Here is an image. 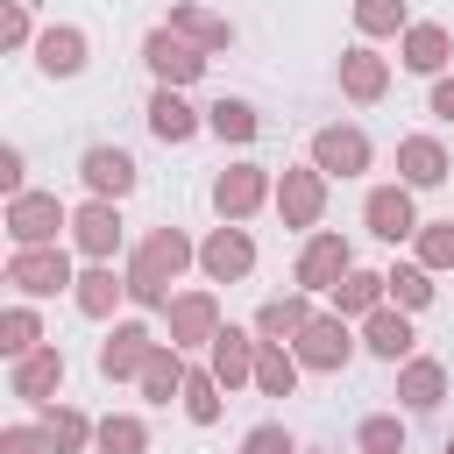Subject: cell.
<instances>
[{"instance_id": "ac0fdd59", "label": "cell", "mask_w": 454, "mask_h": 454, "mask_svg": "<svg viewBox=\"0 0 454 454\" xmlns=\"http://www.w3.org/2000/svg\"><path fill=\"white\" fill-rule=\"evenodd\" d=\"M28 57H35V71H43V78H78V71H85V57H92V35H85V28H71V21H50V28L35 35V50H28Z\"/></svg>"}, {"instance_id": "484cf974", "label": "cell", "mask_w": 454, "mask_h": 454, "mask_svg": "<svg viewBox=\"0 0 454 454\" xmlns=\"http://www.w3.org/2000/svg\"><path fill=\"white\" fill-rule=\"evenodd\" d=\"M170 28H177L184 43H199L206 57H213V50H234V21L213 14L206 0H177V7H170Z\"/></svg>"}, {"instance_id": "d6a6232c", "label": "cell", "mask_w": 454, "mask_h": 454, "mask_svg": "<svg viewBox=\"0 0 454 454\" xmlns=\"http://www.w3.org/2000/svg\"><path fill=\"white\" fill-rule=\"evenodd\" d=\"M383 291H390L397 312H426V305H433V270H426V262H390V270H383Z\"/></svg>"}, {"instance_id": "836d02e7", "label": "cell", "mask_w": 454, "mask_h": 454, "mask_svg": "<svg viewBox=\"0 0 454 454\" xmlns=\"http://www.w3.org/2000/svg\"><path fill=\"white\" fill-rule=\"evenodd\" d=\"M298 376H305V362H298L291 348H270V340L255 348V390H262V397H291Z\"/></svg>"}, {"instance_id": "60d3db41", "label": "cell", "mask_w": 454, "mask_h": 454, "mask_svg": "<svg viewBox=\"0 0 454 454\" xmlns=\"http://www.w3.org/2000/svg\"><path fill=\"white\" fill-rule=\"evenodd\" d=\"M241 454H305V447L291 440V426H284V419H262V426H248V433H241Z\"/></svg>"}, {"instance_id": "f1b7e54d", "label": "cell", "mask_w": 454, "mask_h": 454, "mask_svg": "<svg viewBox=\"0 0 454 454\" xmlns=\"http://www.w3.org/2000/svg\"><path fill=\"white\" fill-rule=\"evenodd\" d=\"M206 135H220V142H234V149H248L255 135H262V114H255V99H213L206 106Z\"/></svg>"}, {"instance_id": "cb8c5ba5", "label": "cell", "mask_w": 454, "mask_h": 454, "mask_svg": "<svg viewBox=\"0 0 454 454\" xmlns=\"http://www.w3.org/2000/svg\"><path fill=\"white\" fill-rule=\"evenodd\" d=\"M340 92H348L355 106H376V99L390 92V57H376L369 43L340 50Z\"/></svg>"}, {"instance_id": "7c38bea8", "label": "cell", "mask_w": 454, "mask_h": 454, "mask_svg": "<svg viewBox=\"0 0 454 454\" xmlns=\"http://www.w3.org/2000/svg\"><path fill=\"white\" fill-rule=\"evenodd\" d=\"M362 227L376 234V241H411L426 220H419V206H411V184H369V199H362Z\"/></svg>"}, {"instance_id": "83f0119b", "label": "cell", "mask_w": 454, "mask_h": 454, "mask_svg": "<svg viewBox=\"0 0 454 454\" xmlns=\"http://www.w3.org/2000/svg\"><path fill=\"white\" fill-rule=\"evenodd\" d=\"M184 376H192L184 348L156 340V355H149V369H142V397H149V404H177V397H184Z\"/></svg>"}, {"instance_id": "ffe728a7", "label": "cell", "mask_w": 454, "mask_h": 454, "mask_svg": "<svg viewBox=\"0 0 454 454\" xmlns=\"http://www.w3.org/2000/svg\"><path fill=\"white\" fill-rule=\"evenodd\" d=\"M149 135L170 142V149H184L192 135H206V106H192V99L170 92V85H156V92H149Z\"/></svg>"}, {"instance_id": "5b68a950", "label": "cell", "mask_w": 454, "mask_h": 454, "mask_svg": "<svg viewBox=\"0 0 454 454\" xmlns=\"http://www.w3.org/2000/svg\"><path fill=\"white\" fill-rule=\"evenodd\" d=\"M376 163V142L355 128V121H326V128H312V170L333 184V177H362Z\"/></svg>"}, {"instance_id": "7a4b0ae2", "label": "cell", "mask_w": 454, "mask_h": 454, "mask_svg": "<svg viewBox=\"0 0 454 454\" xmlns=\"http://www.w3.org/2000/svg\"><path fill=\"white\" fill-rule=\"evenodd\" d=\"M71 234V206L57 192H21L7 199V241L14 248H57Z\"/></svg>"}, {"instance_id": "5bb4252c", "label": "cell", "mask_w": 454, "mask_h": 454, "mask_svg": "<svg viewBox=\"0 0 454 454\" xmlns=\"http://www.w3.org/2000/svg\"><path fill=\"white\" fill-rule=\"evenodd\" d=\"M163 326H170V348L192 355V348H213V333H220L227 319H220V298H213V291H177L170 312H163Z\"/></svg>"}, {"instance_id": "9a60e30c", "label": "cell", "mask_w": 454, "mask_h": 454, "mask_svg": "<svg viewBox=\"0 0 454 454\" xmlns=\"http://www.w3.org/2000/svg\"><path fill=\"white\" fill-rule=\"evenodd\" d=\"M199 270H206V284H241L248 270H255V241H248V227H213L206 241H199Z\"/></svg>"}, {"instance_id": "4fadbf2b", "label": "cell", "mask_w": 454, "mask_h": 454, "mask_svg": "<svg viewBox=\"0 0 454 454\" xmlns=\"http://www.w3.org/2000/svg\"><path fill=\"white\" fill-rule=\"evenodd\" d=\"M121 206L114 199H85V206H71V248L85 255V262H114L121 255Z\"/></svg>"}, {"instance_id": "44dd1931", "label": "cell", "mask_w": 454, "mask_h": 454, "mask_svg": "<svg viewBox=\"0 0 454 454\" xmlns=\"http://www.w3.org/2000/svg\"><path fill=\"white\" fill-rule=\"evenodd\" d=\"M447 170H454V156H447L440 135H404V142H397V184L433 192V184H447Z\"/></svg>"}, {"instance_id": "8992f818", "label": "cell", "mask_w": 454, "mask_h": 454, "mask_svg": "<svg viewBox=\"0 0 454 454\" xmlns=\"http://www.w3.org/2000/svg\"><path fill=\"white\" fill-rule=\"evenodd\" d=\"M277 199V177H270V163H227L220 177H213V213L227 220V227H241L248 213H262Z\"/></svg>"}, {"instance_id": "277c9868", "label": "cell", "mask_w": 454, "mask_h": 454, "mask_svg": "<svg viewBox=\"0 0 454 454\" xmlns=\"http://www.w3.org/2000/svg\"><path fill=\"white\" fill-rule=\"evenodd\" d=\"M7 284H14V298H57V291H71L78 284V270H71V248L57 241V248H14L7 255Z\"/></svg>"}, {"instance_id": "d590c367", "label": "cell", "mask_w": 454, "mask_h": 454, "mask_svg": "<svg viewBox=\"0 0 454 454\" xmlns=\"http://www.w3.org/2000/svg\"><path fill=\"white\" fill-rule=\"evenodd\" d=\"M411 28V7L404 0H355V35L376 43V35H404Z\"/></svg>"}, {"instance_id": "3957f363", "label": "cell", "mask_w": 454, "mask_h": 454, "mask_svg": "<svg viewBox=\"0 0 454 454\" xmlns=\"http://www.w3.org/2000/svg\"><path fill=\"white\" fill-rule=\"evenodd\" d=\"M142 64H149V78H156V85H170V92H184V85H199V78H206V50H199V43H184L170 21H156V28L142 35Z\"/></svg>"}, {"instance_id": "e0dca14e", "label": "cell", "mask_w": 454, "mask_h": 454, "mask_svg": "<svg viewBox=\"0 0 454 454\" xmlns=\"http://www.w3.org/2000/svg\"><path fill=\"white\" fill-rule=\"evenodd\" d=\"M7 390H14L21 404H57V390H64V348L43 340L35 355H21V362L7 369Z\"/></svg>"}, {"instance_id": "ab89813d", "label": "cell", "mask_w": 454, "mask_h": 454, "mask_svg": "<svg viewBox=\"0 0 454 454\" xmlns=\"http://www.w3.org/2000/svg\"><path fill=\"white\" fill-rule=\"evenodd\" d=\"M35 35H43V28H35L28 0H7V7H0V50H7V57H21V50H35Z\"/></svg>"}, {"instance_id": "9c48e42d", "label": "cell", "mask_w": 454, "mask_h": 454, "mask_svg": "<svg viewBox=\"0 0 454 454\" xmlns=\"http://www.w3.org/2000/svg\"><path fill=\"white\" fill-rule=\"evenodd\" d=\"M149 355H156V333H149L142 319H114L106 340H99V376H106V383H142Z\"/></svg>"}, {"instance_id": "603a6c76", "label": "cell", "mask_w": 454, "mask_h": 454, "mask_svg": "<svg viewBox=\"0 0 454 454\" xmlns=\"http://www.w3.org/2000/svg\"><path fill=\"white\" fill-rule=\"evenodd\" d=\"M397 404H404V411H440V404H447V362H440V355L397 362Z\"/></svg>"}, {"instance_id": "ba28073f", "label": "cell", "mask_w": 454, "mask_h": 454, "mask_svg": "<svg viewBox=\"0 0 454 454\" xmlns=\"http://www.w3.org/2000/svg\"><path fill=\"white\" fill-rule=\"evenodd\" d=\"M348 270H355V248H348V234L319 227V234H305V248H298V262H291V284H298V291H333Z\"/></svg>"}, {"instance_id": "4316f807", "label": "cell", "mask_w": 454, "mask_h": 454, "mask_svg": "<svg viewBox=\"0 0 454 454\" xmlns=\"http://www.w3.org/2000/svg\"><path fill=\"white\" fill-rule=\"evenodd\" d=\"M128 298V277H114V262H85L78 284H71V305L85 319H114V305Z\"/></svg>"}, {"instance_id": "b9f144b4", "label": "cell", "mask_w": 454, "mask_h": 454, "mask_svg": "<svg viewBox=\"0 0 454 454\" xmlns=\"http://www.w3.org/2000/svg\"><path fill=\"white\" fill-rule=\"evenodd\" d=\"M0 454H57V447H50L43 419H35V426H7V433H0Z\"/></svg>"}, {"instance_id": "d4e9b609", "label": "cell", "mask_w": 454, "mask_h": 454, "mask_svg": "<svg viewBox=\"0 0 454 454\" xmlns=\"http://www.w3.org/2000/svg\"><path fill=\"white\" fill-rule=\"evenodd\" d=\"M411 340H419V333H411V312H397V305H376V312L362 319V348H369L376 362H390V369L411 362Z\"/></svg>"}, {"instance_id": "f546056e", "label": "cell", "mask_w": 454, "mask_h": 454, "mask_svg": "<svg viewBox=\"0 0 454 454\" xmlns=\"http://www.w3.org/2000/svg\"><path fill=\"white\" fill-rule=\"evenodd\" d=\"M376 305H390V291H383V270H348V277L333 284V312H340V319H369Z\"/></svg>"}, {"instance_id": "f35d334b", "label": "cell", "mask_w": 454, "mask_h": 454, "mask_svg": "<svg viewBox=\"0 0 454 454\" xmlns=\"http://www.w3.org/2000/svg\"><path fill=\"white\" fill-rule=\"evenodd\" d=\"M411 262H426V270H454V220H426V227L411 234Z\"/></svg>"}, {"instance_id": "8d00e7d4", "label": "cell", "mask_w": 454, "mask_h": 454, "mask_svg": "<svg viewBox=\"0 0 454 454\" xmlns=\"http://www.w3.org/2000/svg\"><path fill=\"white\" fill-rule=\"evenodd\" d=\"M92 447H99V454H149V426H142L135 411H106Z\"/></svg>"}, {"instance_id": "f6af8a7d", "label": "cell", "mask_w": 454, "mask_h": 454, "mask_svg": "<svg viewBox=\"0 0 454 454\" xmlns=\"http://www.w3.org/2000/svg\"><path fill=\"white\" fill-rule=\"evenodd\" d=\"M440 454H454V440H447V447H440Z\"/></svg>"}, {"instance_id": "bcb514c9", "label": "cell", "mask_w": 454, "mask_h": 454, "mask_svg": "<svg viewBox=\"0 0 454 454\" xmlns=\"http://www.w3.org/2000/svg\"><path fill=\"white\" fill-rule=\"evenodd\" d=\"M305 454H326V447H305Z\"/></svg>"}, {"instance_id": "ee69618b", "label": "cell", "mask_w": 454, "mask_h": 454, "mask_svg": "<svg viewBox=\"0 0 454 454\" xmlns=\"http://www.w3.org/2000/svg\"><path fill=\"white\" fill-rule=\"evenodd\" d=\"M426 106H433V121H454V71L433 78V99H426Z\"/></svg>"}, {"instance_id": "1f68e13d", "label": "cell", "mask_w": 454, "mask_h": 454, "mask_svg": "<svg viewBox=\"0 0 454 454\" xmlns=\"http://www.w3.org/2000/svg\"><path fill=\"white\" fill-rule=\"evenodd\" d=\"M35 348H43V312H35L28 298H14V305L0 312V355L21 362V355H35Z\"/></svg>"}, {"instance_id": "7bdbcfd3", "label": "cell", "mask_w": 454, "mask_h": 454, "mask_svg": "<svg viewBox=\"0 0 454 454\" xmlns=\"http://www.w3.org/2000/svg\"><path fill=\"white\" fill-rule=\"evenodd\" d=\"M0 192H7V199H21V192H28V156H21L14 142L0 149Z\"/></svg>"}, {"instance_id": "7402d4cb", "label": "cell", "mask_w": 454, "mask_h": 454, "mask_svg": "<svg viewBox=\"0 0 454 454\" xmlns=\"http://www.w3.org/2000/svg\"><path fill=\"white\" fill-rule=\"evenodd\" d=\"M248 326H255V340H270V348H291V340L312 326V291H284V298H262Z\"/></svg>"}, {"instance_id": "74e56055", "label": "cell", "mask_w": 454, "mask_h": 454, "mask_svg": "<svg viewBox=\"0 0 454 454\" xmlns=\"http://www.w3.org/2000/svg\"><path fill=\"white\" fill-rule=\"evenodd\" d=\"M355 447H362V454H404V419H397V411H369V419L355 426Z\"/></svg>"}, {"instance_id": "4dcf8cb0", "label": "cell", "mask_w": 454, "mask_h": 454, "mask_svg": "<svg viewBox=\"0 0 454 454\" xmlns=\"http://www.w3.org/2000/svg\"><path fill=\"white\" fill-rule=\"evenodd\" d=\"M43 433H50L57 454H85L99 440V419H85L78 404H43Z\"/></svg>"}, {"instance_id": "8fae6325", "label": "cell", "mask_w": 454, "mask_h": 454, "mask_svg": "<svg viewBox=\"0 0 454 454\" xmlns=\"http://www.w3.org/2000/svg\"><path fill=\"white\" fill-rule=\"evenodd\" d=\"M270 206H277V220H284V227H298V234H319V220H326V177H319L312 163H305V170H284Z\"/></svg>"}, {"instance_id": "d6986e66", "label": "cell", "mask_w": 454, "mask_h": 454, "mask_svg": "<svg viewBox=\"0 0 454 454\" xmlns=\"http://www.w3.org/2000/svg\"><path fill=\"white\" fill-rule=\"evenodd\" d=\"M255 326H220L213 333V348H206V369L220 376V390H241V383H255Z\"/></svg>"}, {"instance_id": "6da1fadb", "label": "cell", "mask_w": 454, "mask_h": 454, "mask_svg": "<svg viewBox=\"0 0 454 454\" xmlns=\"http://www.w3.org/2000/svg\"><path fill=\"white\" fill-rule=\"evenodd\" d=\"M192 262H199V241H192L184 227H149L142 248H135L128 270H121V277H128V305H142V312H170V298H177L170 284H177Z\"/></svg>"}, {"instance_id": "e575fe53", "label": "cell", "mask_w": 454, "mask_h": 454, "mask_svg": "<svg viewBox=\"0 0 454 454\" xmlns=\"http://www.w3.org/2000/svg\"><path fill=\"white\" fill-rule=\"evenodd\" d=\"M177 404H184V419H192V426H220V411H227V390H220V376H213V369H192Z\"/></svg>"}, {"instance_id": "52a82bcc", "label": "cell", "mask_w": 454, "mask_h": 454, "mask_svg": "<svg viewBox=\"0 0 454 454\" xmlns=\"http://www.w3.org/2000/svg\"><path fill=\"white\" fill-rule=\"evenodd\" d=\"M355 348H362V340H355V326H348L340 312H312V326L291 340V355H298L312 376H340V369L355 362Z\"/></svg>"}, {"instance_id": "2e32d148", "label": "cell", "mask_w": 454, "mask_h": 454, "mask_svg": "<svg viewBox=\"0 0 454 454\" xmlns=\"http://www.w3.org/2000/svg\"><path fill=\"white\" fill-rule=\"evenodd\" d=\"M397 64L419 71V78H447V64H454V28H447V21H411V28L397 35Z\"/></svg>"}, {"instance_id": "30bf717a", "label": "cell", "mask_w": 454, "mask_h": 454, "mask_svg": "<svg viewBox=\"0 0 454 454\" xmlns=\"http://www.w3.org/2000/svg\"><path fill=\"white\" fill-rule=\"evenodd\" d=\"M135 177H142V170H135V156H128L121 142H92V149H78V184H85L92 199H114V206H121V199L135 192Z\"/></svg>"}]
</instances>
